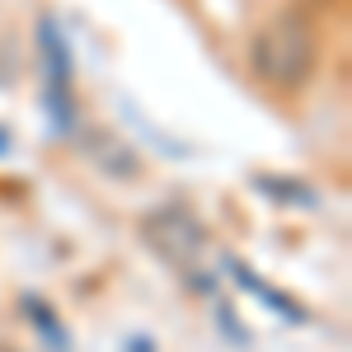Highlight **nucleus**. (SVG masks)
I'll return each instance as SVG.
<instances>
[{"instance_id": "f257e3e1", "label": "nucleus", "mask_w": 352, "mask_h": 352, "mask_svg": "<svg viewBox=\"0 0 352 352\" xmlns=\"http://www.w3.org/2000/svg\"><path fill=\"white\" fill-rule=\"evenodd\" d=\"M320 66V38L300 14H272L249 43V71L277 94H296Z\"/></svg>"}, {"instance_id": "f03ea898", "label": "nucleus", "mask_w": 352, "mask_h": 352, "mask_svg": "<svg viewBox=\"0 0 352 352\" xmlns=\"http://www.w3.org/2000/svg\"><path fill=\"white\" fill-rule=\"evenodd\" d=\"M141 240L151 244L164 263L192 268V263L202 258V249H207V226L192 217L188 207L169 202V207H155L151 217L141 221Z\"/></svg>"}, {"instance_id": "7ed1b4c3", "label": "nucleus", "mask_w": 352, "mask_h": 352, "mask_svg": "<svg viewBox=\"0 0 352 352\" xmlns=\"http://www.w3.org/2000/svg\"><path fill=\"white\" fill-rule=\"evenodd\" d=\"M38 52H43V80H47V113L56 132H71V47L52 19L38 28Z\"/></svg>"}]
</instances>
